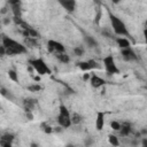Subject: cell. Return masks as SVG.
<instances>
[{"label":"cell","mask_w":147,"mask_h":147,"mask_svg":"<svg viewBox=\"0 0 147 147\" xmlns=\"http://www.w3.org/2000/svg\"><path fill=\"white\" fill-rule=\"evenodd\" d=\"M2 46L6 49V54L8 55H17V54H22L26 52L25 46H23L22 44H20L18 41L3 36L2 38Z\"/></svg>","instance_id":"cell-1"},{"label":"cell","mask_w":147,"mask_h":147,"mask_svg":"<svg viewBox=\"0 0 147 147\" xmlns=\"http://www.w3.org/2000/svg\"><path fill=\"white\" fill-rule=\"evenodd\" d=\"M109 18H110V23H111V28L114 30V32L118 36H125V37H130V33L126 29V25L124 24V22L122 20H119L117 16H115L113 13H109Z\"/></svg>","instance_id":"cell-2"},{"label":"cell","mask_w":147,"mask_h":147,"mask_svg":"<svg viewBox=\"0 0 147 147\" xmlns=\"http://www.w3.org/2000/svg\"><path fill=\"white\" fill-rule=\"evenodd\" d=\"M30 64L32 65V68L36 70V72L40 76H44V75H51L52 71L49 69V67L44 62L42 59H36V60H31L30 61Z\"/></svg>","instance_id":"cell-3"},{"label":"cell","mask_w":147,"mask_h":147,"mask_svg":"<svg viewBox=\"0 0 147 147\" xmlns=\"http://www.w3.org/2000/svg\"><path fill=\"white\" fill-rule=\"evenodd\" d=\"M57 122L60 124L61 127H69L72 122H71V116L69 114V110L67 109V107L64 106H61L60 107V114H59V117H57Z\"/></svg>","instance_id":"cell-4"},{"label":"cell","mask_w":147,"mask_h":147,"mask_svg":"<svg viewBox=\"0 0 147 147\" xmlns=\"http://www.w3.org/2000/svg\"><path fill=\"white\" fill-rule=\"evenodd\" d=\"M103 65H105V69L108 74L110 75H115V74H118L119 72V69L117 68L116 63H115V60L111 55H108L103 59Z\"/></svg>","instance_id":"cell-5"},{"label":"cell","mask_w":147,"mask_h":147,"mask_svg":"<svg viewBox=\"0 0 147 147\" xmlns=\"http://www.w3.org/2000/svg\"><path fill=\"white\" fill-rule=\"evenodd\" d=\"M47 47H48L49 52L55 53V54H57V53H65V48H64V46H63L61 42L56 41V40H48V42H47Z\"/></svg>","instance_id":"cell-6"},{"label":"cell","mask_w":147,"mask_h":147,"mask_svg":"<svg viewBox=\"0 0 147 147\" xmlns=\"http://www.w3.org/2000/svg\"><path fill=\"white\" fill-rule=\"evenodd\" d=\"M78 67L80 70L83 71H88L91 69H94V68H98L99 65L96 64V62L94 60H90V61H83V62H79L78 63Z\"/></svg>","instance_id":"cell-7"},{"label":"cell","mask_w":147,"mask_h":147,"mask_svg":"<svg viewBox=\"0 0 147 147\" xmlns=\"http://www.w3.org/2000/svg\"><path fill=\"white\" fill-rule=\"evenodd\" d=\"M122 55H123L124 60H126V61H136V60H138V56L136 55L134 51L131 47L122 49Z\"/></svg>","instance_id":"cell-8"},{"label":"cell","mask_w":147,"mask_h":147,"mask_svg":"<svg viewBox=\"0 0 147 147\" xmlns=\"http://www.w3.org/2000/svg\"><path fill=\"white\" fill-rule=\"evenodd\" d=\"M60 5L69 13L74 11L75 8H76V1L74 0H64V1H60Z\"/></svg>","instance_id":"cell-9"},{"label":"cell","mask_w":147,"mask_h":147,"mask_svg":"<svg viewBox=\"0 0 147 147\" xmlns=\"http://www.w3.org/2000/svg\"><path fill=\"white\" fill-rule=\"evenodd\" d=\"M105 79L103 78H101V77H99V76H96V75H93L92 77H91V85L93 86V87H95V88H98V87H101L102 85H105Z\"/></svg>","instance_id":"cell-10"},{"label":"cell","mask_w":147,"mask_h":147,"mask_svg":"<svg viewBox=\"0 0 147 147\" xmlns=\"http://www.w3.org/2000/svg\"><path fill=\"white\" fill-rule=\"evenodd\" d=\"M103 125H105V114L103 113H98L96 115V119H95V127L96 130H102L103 129Z\"/></svg>","instance_id":"cell-11"},{"label":"cell","mask_w":147,"mask_h":147,"mask_svg":"<svg viewBox=\"0 0 147 147\" xmlns=\"http://www.w3.org/2000/svg\"><path fill=\"white\" fill-rule=\"evenodd\" d=\"M117 44H118V46H119L122 49H124V48H130V47H131V42L129 41V39L123 38V37L117 38Z\"/></svg>","instance_id":"cell-12"},{"label":"cell","mask_w":147,"mask_h":147,"mask_svg":"<svg viewBox=\"0 0 147 147\" xmlns=\"http://www.w3.org/2000/svg\"><path fill=\"white\" fill-rule=\"evenodd\" d=\"M55 55H56V57L60 62H62V63H68L69 62V56L67 55V53H57Z\"/></svg>","instance_id":"cell-13"},{"label":"cell","mask_w":147,"mask_h":147,"mask_svg":"<svg viewBox=\"0 0 147 147\" xmlns=\"http://www.w3.org/2000/svg\"><path fill=\"white\" fill-rule=\"evenodd\" d=\"M36 105V101L33 99H26L24 101V106H25V109L26 111H31V109L33 108V106Z\"/></svg>","instance_id":"cell-14"},{"label":"cell","mask_w":147,"mask_h":147,"mask_svg":"<svg viewBox=\"0 0 147 147\" xmlns=\"http://www.w3.org/2000/svg\"><path fill=\"white\" fill-rule=\"evenodd\" d=\"M108 141H109L110 145H113V146H115V147L119 146V140H118V138H117L116 136H114V134H109Z\"/></svg>","instance_id":"cell-15"},{"label":"cell","mask_w":147,"mask_h":147,"mask_svg":"<svg viewBox=\"0 0 147 147\" xmlns=\"http://www.w3.org/2000/svg\"><path fill=\"white\" fill-rule=\"evenodd\" d=\"M85 41H86V44H87L90 47H95V46L98 45L96 40H95L93 37H91V36H85Z\"/></svg>","instance_id":"cell-16"},{"label":"cell","mask_w":147,"mask_h":147,"mask_svg":"<svg viewBox=\"0 0 147 147\" xmlns=\"http://www.w3.org/2000/svg\"><path fill=\"white\" fill-rule=\"evenodd\" d=\"M130 132H131V126H130V125H127V124L122 125V127H121V130H119V133H121L122 136H127Z\"/></svg>","instance_id":"cell-17"},{"label":"cell","mask_w":147,"mask_h":147,"mask_svg":"<svg viewBox=\"0 0 147 147\" xmlns=\"http://www.w3.org/2000/svg\"><path fill=\"white\" fill-rule=\"evenodd\" d=\"M82 119H83V117H82L79 114H77V113H75V114L72 115V117H71L72 124H79V123L82 122Z\"/></svg>","instance_id":"cell-18"},{"label":"cell","mask_w":147,"mask_h":147,"mask_svg":"<svg viewBox=\"0 0 147 147\" xmlns=\"http://www.w3.org/2000/svg\"><path fill=\"white\" fill-rule=\"evenodd\" d=\"M8 76H9V78H10L13 82H18V75L16 74L15 70H9V71H8Z\"/></svg>","instance_id":"cell-19"},{"label":"cell","mask_w":147,"mask_h":147,"mask_svg":"<svg viewBox=\"0 0 147 147\" xmlns=\"http://www.w3.org/2000/svg\"><path fill=\"white\" fill-rule=\"evenodd\" d=\"M110 126H111L113 130H115V131H119L121 127H122V124H119V122H117V121H113V122L110 123Z\"/></svg>","instance_id":"cell-20"},{"label":"cell","mask_w":147,"mask_h":147,"mask_svg":"<svg viewBox=\"0 0 147 147\" xmlns=\"http://www.w3.org/2000/svg\"><path fill=\"white\" fill-rule=\"evenodd\" d=\"M1 140L13 142V140H14V136H13V134H10V133H6V134H3V136L1 137Z\"/></svg>","instance_id":"cell-21"},{"label":"cell","mask_w":147,"mask_h":147,"mask_svg":"<svg viewBox=\"0 0 147 147\" xmlns=\"http://www.w3.org/2000/svg\"><path fill=\"white\" fill-rule=\"evenodd\" d=\"M40 88H41V87H40L38 84H33V85L28 86V90H29V91H31V92H38Z\"/></svg>","instance_id":"cell-22"},{"label":"cell","mask_w":147,"mask_h":147,"mask_svg":"<svg viewBox=\"0 0 147 147\" xmlns=\"http://www.w3.org/2000/svg\"><path fill=\"white\" fill-rule=\"evenodd\" d=\"M74 53L77 55V56H82L84 54V49L82 47H75L74 48Z\"/></svg>","instance_id":"cell-23"},{"label":"cell","mask_w":147,"mask_h":147,"mask_svg":"<svg viewBox=\"0 0 147 147\" xmlns=\"http://www.w3.org/2000/svg\"><path fill=\"white\" fill-rule=\"evenodd\" d=\"M1 146H2V147H13V146H11V142H9V141H3V140H1Z\"/></svg>","instance_id":"cell-24"},{"label":"cell","mask_w":147,"mask_h":147,"mask_svg":"<svg viewBox=\"0 0 147 147\" xmlns=\"http://www.w3.org/2000/svg\"><path fill=\"white\" fill-rule=\"evenodd\" d=\"M141 145H142V147H147V138L142 139V141H141Z\"/></svg>","instance_id":"cell-25"},{"label":"cell","mask_w":147,"mask_h":147,"mask_svg":"<svg viewBox=\"0 0 147 147\" xmlns=\"http://www.w3.org/2000/svg\"><path fill=\"white\" fill-rule=\"evenodd\" d=\"M144 37H145V41L147 42V28H145L144 30Z\"/></svg>","instance_id":"cell-26"},{"label":"cell","mask_w":147,"mask_h":147,"mask_svg":"<svg viewBox=\"0 0 147 147\" xmlns=\"http://www.w3.org/2000/svg\"><path fill=\"white\" fill-rule=\"evenodd\" d=\"M44 131H45V132H47V133H49V132H52V130H51V127H49V126H46V127L44 129Z\"/></svg>","instance_id":"cell-27"},{"label":"cell","mask_w":147,"mask_h":147,"mask_svg":"<svg viewBox=\"0 0 147 147\" xmlns=\"http://www.w3.org/2000/svg\"><path fill=\"white\" fill-rule=\"evenodd\" d=\"M85 145H86V146H90V145H92V140H91V139H87V140L85 141Z\"/></svg>","instance_id":"cell-28"},{"label":"cell","mask_w":147,"mask_h":147,"mask_svg":"<svg viewBox=\"0 0 147 147\" xmlns=\"http://www.w3.org/2000/svg\"><path fill=\"white\" fill-rule=\"evenodd\" d=\"M31 147H38V145L34 144V142H32V144H31Z\"/></svg>","instance_id":"cell-29"},{"label":"cell","mask_w":147,"mask_h":147,"mask_svg":"<svg viewBox=\"0 0 147 147\" xmlns=\"http://www.w3.org/2000/svg\"><path fill=\"white\" fill-rule=\"evenodd\" d=\"M67 147H75V146H72V145H68Z\"/></svg>","instance_id":"cell-30"}]
</instances>
